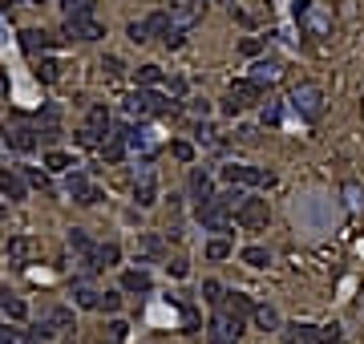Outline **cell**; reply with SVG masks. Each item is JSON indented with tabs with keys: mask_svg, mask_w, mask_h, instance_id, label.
Returning a JSON list of instances; mask_svg holds the SVG:
<instances>
[{
	"mask_svg": "<svg viewBox=\"0 0 364 344\" xmlns=\"http://www.w3.org/2000/svg\"><path fill=\"white\" fill-rule=\"evenodd\" d=\"M122 340H126V324L114 320V324H110V336H101V340H93V344H122Z\"/></svg>",
	"mask_w": 364,
	"mask_h": 344,
	"instance_id": "cell-36",
	"label": "cell"
},
{
	"mask_svg": "<svg viewBox=\"0 0 364 344\" xmlns=\"http://www.w3.org/2000/svg\"><path fill=\"white\" fill-rule=\"evenodd\" d=\"M0 138H4V146L17 150V154H29V150H37V130L25 122V117H8V122L0 126Z\"/></svg>",
	"mask_w": 364,
	"mask_h": 344,
	"instance_id": "cell-7",
	"label": "cell"
},
{
	"mask_svg": "<svg viewBox=\"0 0 364 344\" xmlns=\"http://www.w3.org/2000/svg\"><path fill=\"white\" fill-rule=\"evenodd\" d=\"M98 300H101V292L89 288V284H77V288H73V304H77V308H98Z\"/></svg>",
	"mask_w": 364,
	"mask_h": 344,
	"instance_id": "cell-26",
	"label": "cell"
},
{
	"mask_svg": "<svg viewBox=\"0 0 364 344\" xmlns=\"http://www.w3.org/2000/svg\"><path fill=\"white\" fill-rule=\"evenodd\" d=\"M0 312H4L8 320H25V316H29L25 300H20V295H13L8 288H0Z\"/></svg>",
	"mask_w": 364,
	"mask_h": 344,
	"instance_id": "cell-22",
	"label": "cell"
},
{
	"mask_svg": "<svg viewBox=\"0 0 364 344\" xmlns=\"http://www.w3.org/2000/svg\"><path fill=\"white\" fill-rule=\"evenodd\" d=\"M239 336H243V320L219 308L211 316V324H207V340L211 344H239Z\"/></svg>",
	"mask_w": 364,
	"mask_h": 344,
	"instance_id": "cell-8",
	"label": "cell"
},
{
	"mask_svg": "<svg viewBox=\"0 0 364 344\" xmlns=\"http://www.w3.org/2000/svg\"><path fill=\"white\" fill-rule=\"evenodd\" d=\"M29 247H33V239H25V235H20V239H13V243H8V255H13V260H20V255H29Z\"/></svg>",
	"mask_w": 364,
	"mask_h": 344,
	"instance_id": "cell-42",
	"label": "cell"
},
{
	"mask_svg": "<svg viewBox=\"0 0 364 344\" xmlns=\"http://www.w3.org/2000/svg\"><path fill=\"white\" fill-rule=\"evenodd\" d=\"M25 182H29V186H41V191H53L49 179H45V170H37V166H25Z\"/></svg>",
	"mask_w": 364,
	"mask_h": 344,
	"instance_id": "cell-35",
	"label": "cell"
},
{
	"mask_svg": "<svg viewBox=\"0 0 364 344\" xmlns=\"http://www.w3.org/2000/svg\"><path fill=\"white\" fill-rule=\"evenodd\" d=\"M243 263H251V267H267V263H271V251H267V247H243Z\"/></svg>",
	"mask_w": 364,
	"mask_h": 344,
	"instance_id": "cell-30",
	"label": "cell"
},
{
	"mask_svg": "<svg viewBox=\"0 0 364 344\" xmlns=\"http://www.w3.org/2000/svg\"><path fill=\"white\" fill-rule=\"evenodd\" d=\"M69 166H77V163L69 158L65 150H49V154H45V170H57V174H61V170H69Z\"/></svg>",
	"mask_w": 364,
	"mask_h": 344,
	"instance_id": "cell-28",
	"label": "cell"
},
{
	"mask_svg": "<svg viewBox=\"0 0 364 344\" xmlns=\"http://www.w3.org/2000/svg\"><path fill=\"white\" fill-rule=\"evenodd\" d=\"M126 37H130L134 45H142V41H150V29H146V20H134L130 29H126Z\"/></svg>",
	"mask_w": 364,
	"mask_h": 344,
	"instance_id": "cell-37",
	"label": "cell"
},
{
	"mask_svg": "<svg viewBox=\"0 0 364 344\" xmlns=\"http://www.w3.org/2000/svg\"><path fill=\"white\" fill-rule=\"evenodd\" d=\"M49 336H53V328L41 324V328H33L29 336H20V332H17V340H13V344H49Z\"/></svg>",
	"mask_w": 364,
	"mask_h": 344,
	"instance_id": "cell-31",
	"label": "cell"
},
{
	"mask_svg": "<svg viewBox=\"0 0 364 344\" xmlns=\"http://www.w3.org/2000/svg\"><path fill=\"white\" fill-rule=\"evenodd\" d=\"M150 288H154V284H150V272H142V267H138V272H126V276H122V292L146 295Z\"/></svg>",
	"mask_w": 364,
	"mask_h": 344,
	"instance_id": "cell-23",
	"label": "cell"
},
{
	"mask_svg": "<svg viewBox=\"0 0 364 344\" xmlns=\"http://www.w3.org/2000/svg\"><path fill=\"white\" fill-rule=\"evenodd\" d=\"M142 251H146V255H162V239H154V235H142Z\"/></svg>",
	"mask_w": 364,
	"mask_h": 344,
	"instance_id": "cell-44",
	"label": "cell"
},
{
	"mask_svg": "<svg viewBox=\"0 0 364 344\" xmlns=\"http://www.w3.org/2000/svg\"><path fill=\"white\" fill-rule=\"evenodd\" d=\"M235 223L243 231H267L271 223V207H267V198H243L239 207H235Z\"/></svg>",
	"mask_w": 364,
	"mask_h": 344,
	"instance_id": "cell-6",
	"label": "cell"
},
{
	"mask_svg": "<svg viewBox=\"0 0 364 344\" xmlns=\"http://www.w3.org/2000/svg\"><path fill=\"white\" fill-rule=\"evenodd\" d=\"M264 101V85L251 82V77H243V82H235L227 94H223V114H243V110H255Z\"/></svg>",
	"mask_w": 364,
	"mask_h": 344,
	"instance_id": "cell-3",
	"label": "cell"
},
{
	"mask_svg": "<svg viewBox=\"0 0 364 344\" xmlns=\"http://www.w3.org/2000/svg\"><path fill=\"white\" fill-rule=\"evenodd\" d=\"M251 82L280 85L283 82V65H280V61H271V57H264V61H255V65H251Z\"/></svg>",
	"mask_w": 364,
	"mask_h": 344,
	"instance_id": "cell-14",
	"label": "cell"
},
{
	"mask_svg": "<svg viewBox=\"0 0 364 344\" xmlns=\"http://www.w3.org/2000/svg\"><path fill=\"white\" fill-rule=\"evenodd\" d=\"M207 13V0H174L170 4V25H182V29H195Z\"/></svg>",
	"mask_w": 364,
	"mask_h": 344,
	"instance_id": "cell-12",
	"label": "cell"
},
{
	"mask_svg": "<svg viewBox=\"0 0 364 344\" xmlns=\"http://www.w3.org/2000/svg\"><path fill=\"white\" fill-rule=\"evenodd\" d=\"M227 255H231V243H227V239H211V243H207V260H227Z\"/></svg>",
	"mask_w": 364,
	"mask_h": 344,
	"instance_id": "cell-34",
	"label": "cell"
},
{
	"mask_svg": "<svg viewBox=\"0 0 364 344\" xmlns=\"http://www.w3.org/2000/svg\"><path fill=\"white\" fill-rule=\"evenodd\" d=\"M37 77H41L45 85H53L57 77H61V65H57L53 57H45V61H41V69H37Z\"/></svg>",
	"mask_w": 364,
	"mask_h": 344,
	"instance_id": "cell-33",
	"label": "cell"
},
{
	"mask_svg": "<svg viewBox=\"0 0 364 344\" xmlns=\"http://www.w3.org/2000/svg\"><path fill=\"white\" fill-rule=\"evenodd\" d=\"M223 312H231V316H239V320H251L255 304H251L243 292H227V295H223Z\"/></svg>",
	"mask_w": 364,
	"mask_h": 344,
	"instance_id": "cell-20",
	"label": "cell"
},
{
	"mask_svg": "<svg viewBox=\"0 0 364 344\" xmlns=\"http://www.w3.org/2000/svg\"><path fill=\"white\" fill-rule=\"evenodd\" d=\"M239 49L247 53V57H255V53L264 49V41H255V37H247V41H243V45H239Z\"/></svg>",
	"mask_w": 364,
	"mask_h": 344,
	"instance_id": "cell-46",
	"label": "cell"
},
{
	"mask_svg": "<svg viewBox=\"0 0 364 344\" xmlns=\"http://www.w3.org/2000/svg\"><path fill=\"white\" fill-rule=\"evenodd\" d=\"M65 195L73 198V203H82V207H93V203H98V186H93V182L85 179L82 170H69L65 174Z\"/></svg>",
	"mask_w": 364,
	"mask_h": 344,
	"instance_id": "cell-11",
	"label": "cell"
},
{
	"mask_svg": "<svg viewBox=\"0 0 364 344\" xmlns=\"http://www.w3.org/2000/svg\"><path fill=\"white\" fill-rule=\"evenodd\" d=\"M126 146H130V142H126V126H122V130H110V138H105L98 150H101L105 163H122V158H126Z\"/></svg>",
	"mask_w": 364,
	"mask_h": 344,
	"instance_id": "cell-16",
	"label": "cell"
},
{
	"mask_svg": "<svg viewBox=\"0 0 364 344\" xmlns=\"http://www.w3.org/2000/svg\"><path fill=\"white\" fill-rule=\"evenodd\" d=\"M13 4H17V0H0V8H4V13H8V8H13Z\"/></svg>",
	"mask_w": 364,
	"mask_h": 344,
	"instance_id": "cell-51",
	"label": "cell"
},
{
	"mask_svg": "<svg viewBox=\"0 0 364 344\" xmlns=\"http://www.w3.org/2000/svg\"><path fill=\"white\" fill-rule=\"evenodd\" d=\"M126 114L130 117H162L170 114V98H166L162 89H154V85H138L130 98H126Z\"/></svg>",
	"mask_w": 364,
	"mask_h": 344,
	"instance_id": "cell-2",
	"label": "cell"
},
{
	"mask_svg": "<svg viewBox=\"0 0 364 344\" xmlns=\"http://www.w3.org/2000/svg\"><path fill=\"white\" fill-rule=\"evenodd\" d=\"M283 344H324V340H320V328L316 324H292Z\"/></svg>",
	"mask_w": 364,
	"mask_h": 344,
	"instance_id": "cell-21",
	"label": "cell"
},
{
	"mask_svg": "<svg viewBox=\"0 0 364 344\" xmlns=\"http://www.w3.org/2000/svg\"><path fill=\"white\" fill-rule=\"evenodd\" d=\"M101 69H105V77H122V73H126V65H122V61H117V57H105V61H101Z\"/></svg>",
	"mask_w": 364,
	"mask_h": 344,
	"instance_id": "cell-43",
	"label": "cell"
},
{
	"mask_svg": "<svg viewBox=\"0 0 364 344\" xmlns=\"http://www.w3.org/2000/svg\"><path fill=\"white\" fill-rule=\"evenodd\" d=\"M65 37H77V41H101L105 37V25L93 17H65Z\"/></svg>",
	"mask_w": 364,
	"mask_h": 344,
	"instance_id": "cell-13",
	"label": "cell"
},
{
	"mask_svg": "<svg viewBox=\"0 0 364 344\" xmlns=\"http://www.w3.org/2000/svg\"><path fill=\"white\" fill-rule=\"evenodd\" d=\"M134 77H138V85H158L162 82V69L158 65H138L134 69Z\"/></svg>",
	"mask_w": 364,
	"mask_h": 344,
	"instance_id": "cell-32",
	"label": "cell"
},
{
	"mask_svg": "<svg viewBox=\"0 0 364 344\" xmlns=\"http://www.w3.org/2000/svg\"><path fill=\"white\" fill-rule=\"evenodd\" d=\"M17 340V332H8V328H0V344H13Z\"/></svg>",
	"mask_w": 364,
	"mask_h": 344,
	"instance_id": "cell-50",
	"label": "cell"
},
{
	"mask_svg": "<svg viewBox=\"0 0 364 344\" xmlns=\"http://www.w3.org/2000/svg\"><path fill=\"white\" fill-rule=\"evenodd\" d=\"M166 267H170V276H186V272H190V267H186V260H170V263H166Z\"/></svg>",
	"mask_w": 364,
	"mask_h": 344,
	"instance_id": "cell-47",
	"label": "cell"
},
{
	"mask_svg": "<svg viewBox=\"0 0 364 344\" xmlns=\"http://www.w3.org/2000/svg\"><path fill=\"white\" fill-rule=\"evenodd\" d=\"M69 247H73V251H77V255H82V263H85V272H89V260H93V239H89V235H85V231H69Z\"/></svg>",
	"mask_w": 364,
	"mask_h": 344,
	"instance_id": "cell-24",
	"label": "cell"
},
{
	"mask_svg": "<svg viewBox=\"0 0 364 344\" xmlns=\"http://www.w3.org/2000/svg\"><path fill=\"white\" fill-rule=\"evenodd\" d=\"M69 324H73V312H69V308H57L49 316V328H53V332H57V328H69Z\"/></svg>",
	"mask_w": 364,
	"mask_h": 344,
	"instance_id": "cell-39",
	"label": "cell"
},
{
	"mask_svg": "<svg viewBox=\"0 0 364 344\" xmlns=\"http://www.w3.org/2000/svg\"><path fill=\"white\" fill-rule=\"evenodd\" d=\"M199 142H207V146H211V142H215V130H211V126H199Z\"/></svg>",
	"mask_w": 364,
	"mask_h": 344,
	"instance_id": "cell-49",
	"label": "cell"
},
{
	"mask_svg": "<svg viewBox=\"0 0 364 344\" xmlns=\"http://www.w3.org/2000/svg\"><path fill=\"white\" fill-rule=\"evenodd\" d=\"M0 195L8 198V203H20V198L29 195V182L20 179V174H13V170H4V166H0Z\"/></svg>",
	"mask_w": 364,
	"mask_h": 344,
	"instance_id": "cell-15",
	"label": "cell"
},
{
	"mask_svg": "<svg viewBox=\"0 0 364 344\" xmlns=\"http://www.w3.org/2000/svg\"><path fill=\"white\" fill-rule=\"evenodd\" d=\"M53 45V37L45 33V29H25L20 33V49L29 53V57H37V53H45Z\"/></svg>",
	"mask_w": 364,
	"mask_h": 344,
	"instance_id": "cell-18",
	"label": "cell"
},
{
	"mask_svg": "<svg viewBox=\"0 0 364 344\" xmlns=\"http://www.w3.org/2000/svg\"><path fill=\"white\" fill-rule=\"evenodd\" d=\"M223 179L231 186H275V174L271 170H259V166H223Z\"/></svg>",
	"mask_w": 364,
	"mask_h": 344,
	"instance_id": "cell-9",
	"label": "cell"
},
{
	"mask_svg": "<svg viewBox=\"0 0 364 344\" xmlns=\"http://www.w3.org/2000/svg\"><path fill=\"white\" fill-rule=\"evenodd\" d=\"M243 191L239 186H231V191H223V195H211L207 203H199V223L207 231H227L235 223V207L243 203Z\"/></svg>",
	"mask_w": 364,
	"mask_h": 344,
	"instance_id": "cell-1",
	"label": "cell"
},
{
	"mask_svg": "<svg viewBox=\"0 0 364 344\" xmlns=\"http://www.w3.org/2000/svg\"><path fill=\"white\" fill-rule=\"evenodd\" d=\"M4 89H8V85H4V73H0V98H4Z\"/></svg>",
	"mask_w": 364,
	"mask_h": 344,
	"instance_id": "cell-52",
	"label": "cell"
},
{
	"mask_svg": "<svg viewBox=\"0 0 364 344\" xmlns=\"http://www.w3.org/2000/svg\"><path fill=\"white\" fill-rule=\"evenodd\" d=\"M344 195H348V203H352V207H360V203H364V198H360V186H356V182H348Z\"/></svg>",
	"mask_w": 364,
	"mask_h": 344,
	"instance_id": "cell-45",
	"label": "cell"
},
{
	"mask_svg": "<svg viewBox=\"0 0 364 344\" xmlns=\"http://www.w3.org/2000/svg\"><path fill=\"white\" fill-rule=\"evenodd\" d=\"M186 33H190V29H182V25H166L162 45H166V49H182V41H186Z\"/></svg>",
	"mask_w": 364,
	"mask_h": 344,
	"instance_id": "cell-29",
	"label": "cell"
},
{
	"mask_svg": "<svg viewBox=\"0 0 364 344\" xmlns=\"http://www.w3.org/2000/svg\"><path fill=\"white\" fill-rule=\"evenodd\" d=\"M33 4H45V0H33Z\"/></svg>",
	"mask_w": 364,
	"mask_h": 344,
	"instance_id": "cell-53",
	"label": "cell"
},
{
	"mask_svg": "<svg viewBox=\"0 0 364 344\" xmlns=\"http://www.w3.org/2000/svg\"><path fill=\"white\" fill-rule=\"evenodd\" d=\"M134 203H138V207H154V203H158V174H154L150 163H142L138 179H134Z\"/></svg>",
	"mask_w": 364,
	"mask_h": 344,
	"instance_id": "cell-10",
	"label": "cell"
},
{
	"mask_svg": "<svg viewBox=\"0 0 364 344\" xmlns=\"http://www.w3.org/2000/svg\"><path fill=\"white\" fill-rule=\"evenodd\" d=\"M98 308H101V312H117V308H122V295H117V292H101Z\"/></svg>",
	"mask_w": 364,
	"mask_h": 344,
	"instance_id": "cell-41",
	"label": "cell"
},
{
	"mask_svg": "<svg viewBox=\"0 0 364 344\" xmlns=\"http://www.w3.org/2000/svg\"><path fill=\"white\" fill-rule=\"evenodd\" d=\"M251 320H255V328H264V332H275L280 328V312L271 308V304H255Z\"/></svg>",
	"mask_w": 364,
	"mask_h": 344,
	"instance_id": "cell-25",
	"label": "cell"
},
{
	"mask_svg": "<svg viewBox=\"0 0 364 344\" xmlns=\"http://www.w3.org/2000/svg\"><path fill=\"white\" fill-rule=\"evenodd\" d=\"M166 25H170V13H154V17L146 20V29H150L154 37H162V33H166Z\"/></svg>",
	"mask_w": 364,
	"mask_h": 344,
	"instance_id": "cell-38",
	"label": "cell"
},
{
	"mask_svg": "<svg viewBox=\"0 0 364 344\" xmlns=\"http://www.w3.org/2000/svg\"><path fill=\"white\" fill-rule=\"evenodd\" d=\"M122 260V247L117 243H98L93 247V260H89V272H98V267H114Z\"/></svg>",
	"mask_w": 364,
	"mask_h": 344,
	"instance_id": "cell-19",
	"label": "cell"
},
{
	"mask_svg": "<svg viewBox=\"0 0 364 344\" xmlns=\"http://www.w3.org/2000/svg\"><path fill=\"white\" fill-rule=\"evenodd\" d=\"M170 154H174L178 163H190V158H195V146H190V142H170Z\"/></svg>",
	"mask_w": 364,
	"mask_h": 344,
	"instance_id": "cell-40",
	"label": "cell"
},
{
	"mask_svg": "<svg viewBox=\"0 0 364 344\" xmlns=\"http://www.w3.org/2000/svg\"><path fill=\"white\" fill-rule=\"evenodd\" d=\"M105 138H110V110H105V106H93L89 117H85V126L77 130V146L98 150Z\"/></svg>",
	"mask_w": 364,
	"mask_h": 344,
	"instance_id": "cell-5",
	"label": "cell"
},
{
	"mask_svg": "<svg viewBox=\"0 0 364 344\" xmlns=\"http://www.w3.org/2000/svg\"><path fill=\"white\" fill-rule=\"evenodd\" d=\"M211 195H215V182H211V174H207L202 166H195V170H190V198H195V203H207Z\"/></svg>",
	"mask_w": 364,
	"mask_h": 344,
	"instance_id": "cell-17",
	"label": "cell"
},
{
	"mask_svg": "<svg viewBox=\"0 0 364 344\" xmlns=\"http://www.w3.org/2000/svg\"><path fill=\"white\" fill-rule=\"evenodd\" d=\"M280 122V106H267L264 110V126H275Z\"/></svg>",
	"mask_w": 364,
	"mask_h": 344,
	"instance_id": "cell-48",
	"label": "cell"
},
{
	"mask_svg": "<svg viewBox=\"0 0 364 344\" xmlns=\"http://www.w3.org/2000/svg\"><path fill=\"white\" fill-rule=\"evenodd\" d=\"M223 284H219V279H202V300H207V304H211V308H223Z\"/></svg>",
	"mask_w": 364,
	"mask_h": 344,
	"instance_id": "cell-27",
	"label": "cell"
},
{
	"mask_svg": "<svg viewBox=\"0 0 364 344\" xmlns=\"http://www.w3.org/2000/svg\"><path fill=\"white\" fill-rule=\"evenodd\" d=\"M287 101H292V110H296L304 122H320V117H324V89L316 82H299Z\"/></svg>",
	"mask_w": 364,
	"mask_h": 344,
	"instance_id": "cell-4",
	"label": "cell"
}]
</instances>
